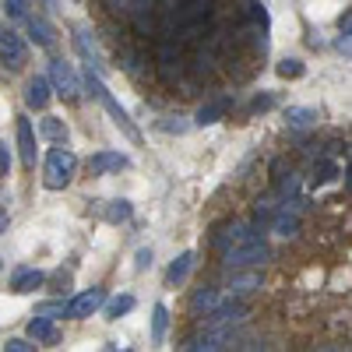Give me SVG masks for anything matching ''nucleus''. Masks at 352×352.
<instances>
[{
    "mask_svg": "<svg viewBox=\"0 0 352 352\" xmlns=\"http://www.w3.org/2000/svg\"><path fill=\"white\" fill-rule=\"evenodd\" d=\"M335 176H338V166L335 162H320L314 169V184H328V180H335Z\"/></svg>",
    "mask_w": 352,
    "mask_h": 352,
    "instance_id": "obj_28",
    "label": "nucleus"
},
{
    "mask_svg": "<svg viewBox=\"0 0 352 352\" xmlns=\"http://www.w3.org/2000/svg\"><path fill=\"white\" fill-rule=\"evenodd\" d=\"M338 28H342V36H349V32H352V14H349V11L338 18Z\"/></svg>",
    "mask_w": 352,
    "mask_h": 352,
    "instance_id": "obj_35",
    "label": "nucleus"
},
{
    "mask_svg": "<svg viewBox=\"0 0 352 352\" xmlns=\"http://www.w3.org/2000/svg\"><path fill=\"white\" fill-rule=\"evenodd\" d=\"M162 131H176V134H184V131H187V124H180V116H166Z\"/></svg>",
    "mask_w": 352,
    "mask_h": 352,
    "instance_id": "obj_32",
    "label": "nucleus"
},
{
    "mask_svg": "<svg viewBox=\"0 0 352 352\" xmlns=\"http://www.w3.org/2000/svg\"><path fill=\"white\" fill-rule=\"evenodd\" d=\"M32 349H36V345H28L25 338H11V342H8V352H32Z\"/></svg>",
    "mask_w": 352,
    "mask_h": 352,
    "instance_id": "obj_34",
    "label": "nucleus"
},
{
    "mask_svg": "<svg viewBox=\"0 0 352 352\" xmlns=\"http://www.w3.org/2000/svg\"><path fill=\"white\" fill-rule=\"evenodd\" d=\"M0 272H4V261H0Z\"/></svg>",
    "mask_w": 352,
    "mask_h": 352,
    "instance_id": "obj_39",
    "label": "nucleus"
},
{
    "mask_svg": "<svg viewBox=\"0 0 352 352\" xmlns=\"http://www.w3.org/2000/svg\"><path fill=\"white\" fill-rule=\"evenodd\" d=\"M102 219L113 222V226L127 222V219H131V201H109V204H106V212H102Z\"/></svg>",
    "mask_w": 352,
    "mask_h": 352,
    "instance_id": "obj_23",
    "label": "nucleus"
},
{
    "mask_svg": "<svg viewBox=\"0 0 352 352\" xmlns=\"http://www.w3.org/2000/svg\"><path fill=\"white\" fill-rule=\"evenodd\" d=\"M124 166H127V155H120V152H96L88 159V173L92 176H106V173H116Z\"/></svg>",
    "mask_w": 352,
    "mask_h": 352,
    "instance_id": "obj_11",
    "label": "nucleus"
},
{
    "mask_svg": "<svg viewBox=\"0 0 352 352\" xmlns=\"http://www.w3.org/2000/svg\"><path fill=\"white\" fill-rule=\"evenodd\" d=\"M8 226H11V215H8L4 208H0V236H4V232H8Z\"/></svg>",
    "mask_w": 352,
    "mask_h": 352,
    "instance_id": "obj_36",
    "label": "nucleus"
},
{
    "mask_svg": "<svg viewBox=\"0 0 352 352\" xmlns=\"http://www.w3.org/2000/svg\"><path fill=\"white\" fill-rule=\"evenodd\" d=\"M88 88H92V96H96V99L106 106V113L113 116V124H116V127H124V134H127L131 141H141V131L134 127V120L127 116V109H124L120 102H116V99L109 96V88L99 81V74H96V71H88Z\"/></svg>",
    "mask_w": 352,
    "mask_h": 352,
    "instance_id": "obj_1",
    "label": "nucleus"
},
{
    "mask_svg": "<svg viewBox=\"0 0 352 352\" xmlns=\"http://www.w3.org/2000/svg\"><path fill=\"white\" fill-rule=\"evenodd\" d=\"M226 113H229V99H215V102H204V106L197 109V116H194V124H197V127L219 124Z\"/></svg>",
    "mask_w": 352,
    "mask_h": 352,
    "instance_id": "obj_16",
    "label": "nucleus"
},
{
    "mask_svg": "<svg viewBox=\"0 0 352 352\" xmlns=\"http://www.w3.org/2000/svg\"><path fill=\"white\" fill-rule=\"evenodd\" d=\"M166 324H169V310H166V303H159V307L152 310V338H155V342L166 338Z\"/></svg>",
    "mask_w": 352,
    "mask_h": 352,
    "instance_id": "obj_25",
    "label": "nucleus"
},
{
    "mask_svg": "<svg viewBox=\"0 0 352 352\" xmlns=\"http://www.w3.org/2000/svg\"><path fill=\"white\" fill-rule=\"evenodd\" d=\"M28 335H32L36 342H53V338H56V324H53V317L36 314V320L28 324Z\"/></svg>",
    "mask_w": 352,
    "mask_h": 352,
    "instance_id": "obj_20",
    "label": "nucleus"
},
{
    "mask_svg": "<svg viewBox=\"0 0 352 352\" xmlns=\"http://www.w3.org/2000/svg\"><path fill=\"white\" fill-rule=\"evenodd\" d=\"M25 43H21V36L14 32V28H4L0 25V60H8L11 67H21L25 64Z\"/></svg>",
    "mask_w": 352,
    "mask_h": 352,
    "instance_id": "obj_6",
    "label": "nucleus"
},
{
    "mask_svg": "<svg viewBox=\"0 0 352 352\" xmlns=\"http://www.w3.org/2000/svg\"><path fill=\"white\" fill-rule=\"evenodd\" d=\"M106 303V292L96 285V289H85L81 296H74L71 303H64V317H74V320H81V317H92L99 307Z\"/></svg>",
    "mask_w": 352,
    "mask_h": 352,
    "instance_id": "obj_4",
    "label": "nucleus"
},
{
    "mask_svg": "<svg viewBox=\"0 0 352 352\" xmlns=\"http://www.w3.org/2000/svg\"><path fill=\"white\" fill-rule=\"evenodd\" d=\"M272 229L278 232V236H285V240L296 236V232H300V212H296V208H292V212H289V208L275 212V215H272Z\"/></svg>",
    "mask_w": 352,
    "mask_h": 352,
    "instance_id": "obj_15",
    "label": "nucleus"
},
{
    "mask_svg": "<svg viewBox=\"0 0 352 352\" xmlns=\"http://www.w3.org/2000/svg\"><path fill=\"white\" fill-rule=\"evenodd\" d=\"M11 173V152H8V144L0 141V176H8Z\"/></svg>",
    "mask_w": 352,
    "mask_h": 352,
    "instance_id": "obj_30",
    "label": "nucleus"
},
{
    "mask_svg": "<svg viewBox=\"0 0 352 352\" xmlns=\"http://www.w3.org/2000/svg\"><path fill=\"white\" fill-rule=\"evenodd\" d=\"M285 120H289V127L303 131V127H310V124L317 120V113L307 109V106H289V109H285Z\"/></svg>",
    "mask_w": 352,
    "mask_h": 352,
    "instance_id": "obj_21",
    "label": "nucleus"
},
{
    "mask_svg": "<svg viewBox=\"0 0 352 352\" xmlns=\"http://www.w3.org/2000/svg\"><path fill=\"white\" fill-rule=\"evenodd\" d=\"M131 310H134V296H127V292H124V296H116V300H109V303H106V317H109V320L124 317V314H131Z\"/></svg>",
    "mask_w": 352,
    "mask_h": 352,
    "instance_id": "obj_24",
    "label": "nucleus"
},
{
    "mask_svg": "<svg viewBox=\"0 0 352 352\" xmlns=\"http://www.w3.org/2000/svg\"><path fill=\"white\" fill-rule=\"evenodd\" d=\"M25 102H28V109H46V102H50V78H32L28 81Z\"/></svg>",
    "mask_w": 352,
    "mask_h": 352,
    "instance_id": "obj_14",
    "label": "nucleus"
},
{
    "mask_svg": "<svg viewBox=\"0 0 352 352\" xmlns=\"http://www.w3.org/2000/svg\"><path fill=\"white\" fill-rule=\"evenodd\" d=\"M180 50H176L173 43H162L159 46V71H162V78H173V74H180Z\"/></svg>",
    "mask_w": 352,
    "mask_h": 352,
    "instance_id": "obj_18",
    "label": "nucleus"
},
{
    "mask_svg": "<svg viewBox=\"0 0 352 352\" xmlns=\"http://www.w3.org/2000/svg\"><path fill=\"white\" fill-rule=\"evenodd\" d=\"M74 169H78V155L71 148H53L46 155V187L50 190H64L71 180H74Z\"/></svg>",
    "mask_w": 352,
    "mask_h": 352,
    "instance_id": "obj_2",
    "label": "nucleus"
},
{
    "mask_svg": "<svg viewBox=\"0 0 352 352\" xmlns=\"http://www.w3.org/2000/svg\"><path fill=\"white\" fill-rule=\"evenodd\" d=\"M215 303H219V292L215 289H201L197 296H194V314H208Z\"/></svg>",
    "mask_w": 352,
    "mask_h": 352,
    "instance_id": "obj_26",
    "label": "nucleus"
},
{
    "mask_svg": "<svg viewBox=\"0 0 352 352\" xmlns=\"http://www.w3.org/2000/svg\"><path fill=\"white\" fill-rule=\"evenodd\" d=\"M46 8H56V0H46Z\"/></svg>",
    "mask_w": 352,
    "mask_h": 352,
    "instance_id": "obj_38",
    "label": "nucleus"
},
{
    "mask_svg": "<svg viewBox=\"0 0 352 352\" xmlns=\"http://www.w3.org/2000/svg\"><path fill=\"white\" fill-rule=\"evenodd\" d=\"M50 85H53L64 99H74V96L81 92V81H78L74 67L64 64V60H53V64H50Z\"/></svg>",
    "mask_w": 352,
    "mask_h": 352,
    "instance_id": "obj_5",
    "label": "nucleus"
},
{
    "mask_svg": "<svg viewBox=\"0 0 352 352\" xmlns=\"http://www.w3.org/2000/svg\"><path fill=\"white\" fill-rule=\"evenodd\" d=\"M4 11H8V18L25 21L28 18V0H4Z\"/></svg>",
    "mask_w": 352,
    "mask_h": 352,
    "instance_id": "obj_27",
    "label": "nucleus"
},
{
    "mask_svg": "<svg viewBox=\"0 0 352 352\" xmlns=\"http://www.w3.org/2000/svg\"><path fill=\"white\" fill-rule=\"evenodd\" d=\"M43 282H46V275H43V272H36V268H21V272H14L11 289L18 292V296H28V292H36Z\"/></svg>",
    "mask_w": 352,
    "mask_h": 352,
    "instance_id": "obj_13",
    "label": "nucleus"
},
{
    "mask_svg": "<svg viewBox=\"0 0 352 352\" xmlns=\"http://www.w3.org/2000/svg\"><path fill=\"white\" fill-rule=\"evenodd\" d=\"M39 134L50 138V141H56V144H64V141H67V124L56 120V116H46V120L39 124Z\"/></svg>",
    "mask_w": 352,
    "mask_h": 352,
    "instance_id": "obj_22",
    "label": "nucleus"
},
{
    "mask_svg": "<svg viewBox=\"0 0 352 352\" xmlns=\"http://www.w3.org/2000/svg\"><path fill=\"white\" fill-rule=\"evenodd\" d=\"M25 25H28V36H32V43H36V46H53V28H50V21H46V18L28 14V18H25Z\"/></svg>",
    "mask_w": 352,
    "mask_h": 352,
    "instance_id": "obj_17",
    "label": "nucleus"
},
{
    "mask_svg": "<svg viewBox=\"0 0 352 352\" xmlns=\"http://www.w3.org/2000/svg\"><path fill=\"white\" fill-rule=\"evenodd\" d=\"M222 261H226V268H254V264L268 261V243H264L261 236L243 240V243H232V247L222 250Z\"/></svg>",
    "mask_w": 352,
    "mask_h": 352,
    "instance_id": "obj_3",
    "label": "nucleus"
},
{
    "mask_svg": "<svg viewBox=\"0 0 352 352\" xmlns=\"http://www.w3.org/2000/svg\"><path fill=\"white\" fill-rule=\"evenodd\" d=\"M190 268H194V254L187 250V254H180V257H176V261L169 264V272H166V278H169L173 285H180V282H187Z\"/></svg>",
    "mask_w": 352,
    "mask_h": 352,
    "instance_id": "obj_19",
    "label": "nucleus"
},
{
    "mask_svg": "<svg viewBox=\"0 0 352 352\" xmlns=\"http://www.w3.org/2000/svg\"><path fill=\"white\" fill-rule=\"evenodd\" d=\"M74 46H78V53H81V60H85V67L88 71H102L106 64H102V53H99V46H96V39H92V32L88 28H78L74 32Z\"/></svg>",
    "mask_w": 352,
    "mask_h": 352,
    "instance_id": "obj_7",
    "label": "nucleus"
},
{
    "mask_svg": "<svg viewBox=\"0 0 352 352\" xmlns=\"http://www.w3.org/2000/svg\"><path fill=\"white\" fill-rule=\"evenodd\" d=\"M204 317H208V324H240V320L247 317V303L229 296V303H215Z\"/></svg>",
    "mask_w": 352,
    "mask_h": 352,
    "instance_id": "obj_8",
    "label": "nucleus"
},
{
    "mask_svg": "<svg viewBox=\"0 0 352 352\" xmlns=\"http://www.w3.org/2000/svg\"><path fill=\"white\" fill-rule=\"evenodd\" d=\"M272 106H275V99H272V96H257V99L250 102V109H254V113H261V109H272Z\"/></svg>",
    "mask_w": 352,
    "mask_h": 352,
    "instance_id": "obj_33",
    "label": "nucleus"
},
{
    "mask_svg": "<svg viewBox=\"0 0 352 352\" xmlns=\"http://www.w3.org/2000/svg\"><path fill=\"white\" fill-rule=\"evenodd\" d=\"M303 60H282L278 64V78H303Z\"/></svg>",
    "mask_w": 352,
    "mask_h": 352,
    "instance_id": "obj_29",
    "label": "nucleus"
},
{
    "mask_svg": "<svg viewBox=\"0 0 352 352\" xmlns=\"http://www.w3.org/2000/svg\"><path fill=\"white\" fill-rule=\"evenodd\" d=\"M328 152H331V155H342V152H345V144H342V141H331V144H328Z\"/></svg>",
    "mask_w": 352,
    "mask_h": 352,
    "instance_id": "obj_37",
    "label": "nucleus"
},
{
    "mask_svg": "<svg viewBox=\"0 0 352 352\" xmlns=\"http://www.w3.org/2000/svg\"><path fill=\"white\" fill-rule=\"evenodd\" d=\"M18 148H21V162L32 169L36 166V131H32V124L25 120H18Z\"/></svg>",
    "mask_w": 352,
    "mask_h": 352,
    "instance_id": "obj_12",
    "label": "nucleus"
},
{
    "mask_svg": "<svg viewBox=\"0 0 352 352\" xmlns=\"http://www.w3.org/2000/svg\"><path fill=\"white\" fill-rule=\"evenodd\" d=\"M257 236V226H247V222H232V226H226L222 232H215V247L219 250H226V247H232V243H243V240H254Z\"/></svg>",
    "mask_w": 352,
    "mask_h": 352,
    "instance_id": "obj_10",
    "label": "nucleus"
},
{
    "mask_svg": "<svg viewBox=\"0 0 352 352\" xmlns=\"http://www.w3.org/2000/svg\"><path fill=\"white\" fill-rule=\"evenodd\" d=\"M134 268H138V272L152 268V250H138V261H134Z\"/></svg>",
    "mask_w": 352,
    "mask_h": 352,
    "instance_id": "obj_31",
    "label": "nucleus"
},
{
    "mask_svg": "<svg viewBox=\"0 0 352 352\" xmlns=\"http://www.w3.org/2000/svg\"><path fill=\"white\" fill-rule=\"evenodd\" d=\"M261 282H264V275L257 268H243V272H236L226 282V292L229 296H250L254 289H261Z\"/></svg>",
    "mask_w": 352,
    "mask_h": 352,
    "instance_id": "obj_9",
    "label": "nucleus"
}]
</instances>
